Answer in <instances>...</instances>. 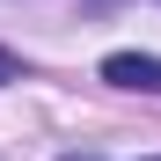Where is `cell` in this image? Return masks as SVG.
<instances>
[{
	"mask_svg": "<svg viewBox=\"0 0 161 161\" xmlns=\"http://www.w3.org/2000/svg\"><path fill=\"white\" fill-rule=\"evenodd\" d=\"M103 80H110V88L161 95V59H154V51H110V59H103Z\"/></svg>",
	"mask_w": 161,
	"mask_h": 161,
	"instance_id": "6da1fadb",
	"label": "cell"
},
{
	"mask_svg": "<svg viewBox=\"0 0 161 161\" xmlns=\"http://www.w3.org/2000/svg\"><path fill=\"white\" fill-rule=\"evenodd\" d=\"M59 161H95V154H59Z\"/></svg>",
	"mask_w": 161,
	"mask_h": 161,
	"instance_id": "3957f363",
	"label": "cell"
},
{
	"mask_svg": "<svg viewBox=\"0 0 161 161\" xmlns=\"http://www.w3.org/2000/svg\"><path fill=\"white\" fill-rule=\"evenodd\" d=\"M15 73H22V66H15V51H0V88H8Z\"/></svg>",
	"mask_w": 161,
	"mask_h": 161,
	"instance_id": "7a4b0ae2",
	"label": "cell"
}]
</instances>
